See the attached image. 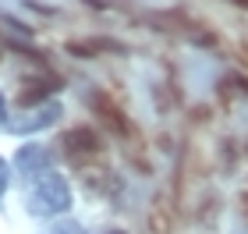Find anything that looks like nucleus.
<instances>
[{
  "label": "nucleus",
  "instance_id": "20e7f679",
  "mask_svg": "<svg viewBox=\"0 0 248 234\" xmlns=\"http://www.w3.org/2000/svg\"><path fill=\"white\" fill-rule=\"evenodd\" d=\"M64 85V78L61 75H53V71H39V75H25L18 82V93H15V103L21 110H32V107H43V103H50V96L57 93V89Z\"/></svg>",
  "mask_w": 248,
  "mask_h": 234
},
{
  "label": "nucleus",
  "instance_id": "f03ea898",
  "mask_svg": "<svg viewBox=\"0 0 248 234\" xmlns=\"http://www.w3.org/2000/svg\"><path fill=\"white\" fill-rule=\"evenodd\" d=\"M61 149H64L67 160L78 163V167L99 163V156H103V135H99L96 128H89V125H75L61 135Z\"/></svg>",
  "mask_w": 248,
  "mask_h": 234
},
{
  "label": "nucleus",
  "instance_id": "f8f14e48",
  "mask_svg": "<svg viewBox=\"0 0 248 234\" xmlns=\"http://www.w3.org/2000/svg\"><path fill=\"white\" fill-rule=\"evenodd\" d=\"M7 121V99H4V93H0V125Z\"/></svg>",
  "mask_w": 248,
  "mask_h": 234
},
{
  "label": "nucleus",
  "instance_id": "6e6552de",
  "mask_svg": "<svg viewBox=\"0 0 248 234\" xmlns=\"http://www.w3.org/2000/svg\"><path fill=\"white\" fill-rule=\"evenodd\" d=\"M82 177L89 185V192L96 195H117V177L107 171L103 163H93V167H82Z\"/></svg>",
  "mask_w": 248,
  "mask_h": 234
},
{
  "label": "nucleus",
  "instance_id": "0eeeda50",
  "mask_svg": "<svg viewBox=\"0 0 248 234\" xmlns=\"http://www.w3.org/2000/svg\"><path fill=\"white\" fill-rule=\"evenodd\" d=\"M18 171L25 174V177H43V174H50V153H46V146H21L18 149Z\"/></svg>",
  "mask_w": 248,
  "mask_h": 234
},
{
  "label": "nucleus",
  "instance_id": "9b49d317",
  "mask_svg": "<svg viewBox=\"0 0 248 234\" xmlns=\"http://www.w3.org/2000/svg\"><path fill=\"white\" fill-rule=\"evenodd\" d=\"M7 181H11V174H7V163L0 160V195L7 192Z\"/></svg>",
  "mask_w": 248,
  "mask_h": 234
},
{
  "label": "nucleus",
  "instance_id": "4468645a",
  "mask_svg": "<svg viewBox=\"0 0 248 234\" xmlns=\"http://www.w3.org/2000/svg\"><path fill=\"white\" fill-rule=\"evenodd\" d=\"M4 50H7V47H4V39H0V53H4Z\"/></svg>",
  "mask_w": 248,
  "mask_h": 234
},
{
  "label": "nucleus",
  "instance_id": "9d476101",
  "mask_svg": "<svg viewBox=\"0 0 248 234\" xmlns=\"http://www.w3.org/2000/svg\"><path fill=\"white\" fill-rule=\"evenodd\" d=\"M50 234H89V231H85L82 224H75V220H61V224L53 227Z\"/></svg>",
  "mask_w": 248,
  "mask_h": 234
},
{
  "label": "nucleus",
  "instance_id": "423d86ee",
  "mask_svg": "<svg viewBox=\"0 0 248 234\" xmlns=\"http://www.w3.org/2000/svg\"><path fill=\"white\" fill-rule=\"evenodd\" d=\"M89 107H93V114L99 117V125H107L110 131H117V135H131V121L124 117L121 103H114L107 93H89Z\"/></svg>",
  "mask_w": 248,
  "mask_h": 234
},
{
  "label": "nucleus",
  "instance_id": "39448f33",
  "mask_svg": "<svg viewBox=\"0 0 248 234\" xmlns=\"http://www.w3.org/2000/svg\"><path fill=\"white\" fill-rule=\"evenodd\" d=\"M61 121V107L53 103H43V107H32V110H21V114L11 121V128H15V135H36V131H46L50 125H57Z\"/></svg>",
  "mask_w": 248,
  "mask_h": 234
},
{
  "label": "nucleus",
  "instance_id": "1a4fd4ad",
  "mask_svg": "<svg viewBox=\"0 0 248 234\" xmlns=\"http://www.w3.org/2000/svg\"><path fill=\"white\" fill-rule=\"evenodd\" d=\"M121 47L114 39H71L67 43V53L75 57H96V53H117Z\"/></svg>",
  "mask_w": 248,
  "mask_h": 234
},
{
  "label": "nucleus",
  "instance_id": "7ed1b4c3",
  "mask_svg": "<svg viewBox=\"0 0 248 234\" xmlns=\"http://www.w3.org/2000/svg\"><path fill=\"white\" fill-rule=\"evenodd\" d=\"M153 25L163 29V32H170V36H181L188 43H199V47H217V36H213L199 18L181 15V11H163V15L153 18Z\"/></svg>",
  "mask_w": 248,
  "mask_h": 234
},
{
  "label": "nucleus",
  "instance_id": "ddd939ff",
  "mask_svg": "<svg viewBox=\"0 0 248 234\" xmlns=\"http://www.w3.org/2000/svg\"><path fill=\"white\" fill-rule=\"evenodd\" d=\"M231 4H241V7H248V0H231Z\"/></svg>",
  "mask_w": 248,
  "mask_h": 234
},
{
  "label": "nucleus",
  "instance_id": "f257e3e1",
  "mask_svg": "<svg viewBox=\"0 0 248 234\" xmlns=\"http://www.w3.org/2000/svg\"><path fill=\"white\" fill-rule=\"evenodd\" d=\"M29 209L36 217H57L71 209V185H67L64 174H43L36 177L32 185V195H29Z\"/></svg>",
  "mask_w": 248,
  "mask_h": 234
}]
</instances>
